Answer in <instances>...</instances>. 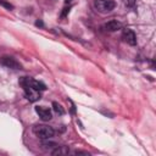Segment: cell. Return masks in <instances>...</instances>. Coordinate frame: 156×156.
Here are the masks:
<instances>
[{"label":"cell","mask_w":156,"mask_h":156,"mask_svg":"<svg viewBox=\"0 0 156 156\" xmlns=\"http://www.w3.org/2000/svg\"><path fill=\"white\" fill-rule=\"evenodd\" d=\"M35 112L38 113V116L43 119V121H50L52 118V113L51 110L44 106H37L35 107Z\"/></svg>","instance_id":"cell-6"},{"label":"cell","mask_w":156,"mask_h":156,"mask_svg":"<svg viewBox=\"0 0 156 156\" xmlns=\"http://www.w3.org/2000/svg\"><path fill=\"white\" fill-rule=\"evenodd\" d=\"M0 4H1V5H4V6H5V7H7V9H12V7H13V6L11 5V4L6 2L5 0H0Z\"/></svg>","instance_id":"cell-12"},{"label":"cell","mask_w":156,"mask_h":156,"mask_svg":"<svg viewBox=\"0 0 156 156\" xmlns=\"http://www.w3.org/2000/svg\"><path fill=\"white\" fill-rule=\"evenodd\" d=\"M68 152H69V150H68L66 146H56V147L51 151L52 155H66V154H68Z\"/></svg>","instance_id":"cell-8"},{"label":"cell","mask_w":156,"mask_h":156,"mask_svg":"<svg viewBox=\"0 0 156 156\" xmlns=\"http://www.w3.org/2000/svg\"><path fill=\"white\" fill-rule=\"evenodd\" d=\"M35 26H40V27H43V22H41V21H37V22H35Z\"/></svg>","instance_id":"cell-13"},{"label":"cell","mask_w":156,"mask_h":156,"mask_svg":"<svg viewBox=\"0 0 156 156\" xmlns=\"http://www.w3.org/2000/svg\"><path fill=\"white\" fill-rule=\"evenodd\" d=\"M21 85L23 87L24 95H26V98H27L29 101L34 102V101H37V100H39V99H40V94H39V91H38V90L33 89V88H32V87H29L28 84H21Z\"/></svg>","instance_id":"cell-3"},{"label":"cell","mask_w":156,"mask_h":156,"mask_svg":"<svg viewBox=\"0 0 156 156\" xmlns=\"http://www.w3.org/2000/svg\"><path fill=\"white\" fill-rule=\"evenodd\" d=\"M122 28V23L116 21V20H111L108 21L107 23L104 24V29L107 30V32H115V30H118Z\"/></svg>","instance_id":"cell-7"},{"label":"cell","mask_w":156,"mask_h":156,"mask_svg":"<svg viewBox=\"0 0 156 156\" xmlns=\"http://www.w3.org/2000/svg\"><path fill=\"white\" fill-rule=\"evenodd\" d=\"M44 149H55L57 145L55 144V143H43V145H41Z\"/></svg>","instance_id":"cell-10"},{"label":"cell","mask_w":156,"mask_h":156,"mask_svg":"<svg viewBox=\"0 0 156 156\" xmlns=\"http://www.w3.org/2000/svg\"><path fill=\"white\" fill-rule=\"evenodd\" d=\"M33 133L38 138L46 140V139H50V138L54 136L55 130L50 126H46V124H37V126L33 127Z\"/></svg>","instance_id":"cell-1"},{"label":"cell","mask_w":156,"mask_h":156,"mask_svg":"<svg viewBox=\"0 0 156 156\" xmlns=\"http://www.w3.org/2000/svg\"><path fill=\"white\" fill-rule=\"evenodd\" d=\"M135 2H136V0H124L126 6H128V7H133L135 5Z\"/></svg>","instance_id":"cell-11"},{"label":"cell","mask_w":156,"mask_h":156,"mask_svg":"<svg viewBox=\"0 0 156 156\" xmlns=\"http://www.w3.org/2000/svg\"><path fill=\"white\" fill-rule=\"evenodd\" d=\"M94 6H95L98 12H100V13H108V12H111L115 9L116 2L113 0H95L94 1Z\"/></svg>","instance_id":"cell-2"},{"label":"cell","mask_w":156,"mask_h":156,"mask_svg":"<svg viewBox=\"0 0 156 156\" xmlns=\"http://www.w3.org/2000/svg\"><path fill=\"white\" fill-rule=\"evenodd\" d=\"M1 65H4L7 68H12V69H21L22 68L21 63L16 58L10 57V56H4L1 58Z\"/></svg>","instance_id":"cell-4"},{"label":"cell","mask_w":156,"mask_h":156,"mask_svg":"<svg viewBox=\"0 0 156 156\" xmlns=\"http://www.w3.org/2000/svg\"><path fill=\"white\" fill-rule=\"evenodd\" d=\"M122 39L127 44H129L132 46L136 45V35H135V33L132 29H128V28L127 29H123V32H122Z\"/></svg>","instance_id":"cell-5"},{"label":"cell","mask_w":156,"mask_h":156,"mask_svg":"<svg viewBox=\"0 0 156 156\" xmlns=\"http://www.w3.org/2000/svg\"><path fill=\"white\" fill-rule=\"evenodd\" d=\"M52 108H54V111H55L56 113H58V115H63V113H65V110H63L62 106H61L60 104H57V102H52Z\"/></svg>","instance_id":"cell-9"}]
</instances>
